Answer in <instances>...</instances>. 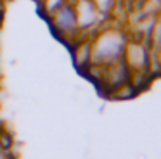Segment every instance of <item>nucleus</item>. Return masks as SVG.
Listing matches in <instances>:
<instances>
[{"instance_id":"2","label":"nucleus","mask_w":161,"mask_h":159,"mask_svg":"<svg viewBox=\"0 0 161 159\" xmlns=\"http://www.w3.org/2000/svg\"><path fill=\"white\" fill-rule=\"evenodd\" d=\"M52 24L57 30L59 35H71L78 30V21H76V10L75 5L64 3L59 10L52 14Z\"/></svg>"},{"instance_id":"5","label":"nucleus","mask_w":161,"mask_h":159,"mask_svg":"<svg viewBox=\"0 0 161 159\" xmlns=\"http://www.w3.org/2000/svg\"><path fill=\"white\" fill-rule=\"evenodd\" d=\"M92 2L95 3V7L99 9V12H101V14H108V12H111V10H113L116 0H92Z\"/></svg>"},{"instance_id":"1","label":"nucleus","mask_w":161,"mask_h":159,"mask_svg":"<svg viewBox=\"0 0 161 159\" xmlns=\"http://www.w3.org/2000/svg\"><path fill=\"white\" fill-rule=\"evenodd\" d=\"M126 40L123 33L116 30H108L99 35L92 45V59L97 64H114L125 54Z\"/></svg>"},{"instance_id":"7","label":"nucleus","mask_w":161,"mask_h":159,"mask_svg":"<svg viewBox=\"0 0 161 159\" xmlns=\"http://www.w3.org/2000/svg\"><path fill=\"white\" fill-rule=\"evenodd\" d=\"M153 35H154V43H156L158 47H161V21H158V23L154 24Z\"/></svg>"},{"instance_id":"6","label":"nucleus","mask_w":161,"mask_h":159,"mask_svg":"<svg viewBox=\"0 0 161 159\" xmlns=\"http://www.w3.org/2000/svg\"><path fill=\"white\" fill-rule=\"evenodd\" d=\"M64 3H66V0H45V7L49 14H54L56 10H59Z\"/></svg>"},{"instance_id":"3","label":"nucleus","mask_w":161,"mask_h":159,"mask_svg":"<svg viewBox=\"0 0 161 159\" xmlns=\"http://www.w3.org/2000/svg\"><path fill=\"white\" fill-rule=\"evenodd\" d=\"M75 10H76V21H78V28L80 30L92 28L97 23L99 14H101L92 0H80L78 5L75 7Z\"/></svg>"},{"instance_id":"4","label":"nucleus","mask_w":161,"mask_h":159,"mask_svg":"<svg viewBox=\"0 0 161 159\" xmlns=\"http://www.w3.org/2000/svg\"><path fill=\"white\" fill-rule=\"evenodd\" d=\"M125 55L128 64L132 66H146L147 64V48L142 43H128L125 47Z\"/></svg>"}]
</instances>
